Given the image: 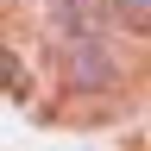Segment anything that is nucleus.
Masks as SVG:
<instances>
[{
	"label": "nucleus",
	"mask_w": 151,
	"mask_h": 151,
	"mask_svg": "<svg viewBox=\"0 0 151 151\" xmlns=\"http://www.w3.org/2000/svg\"><path fill=\"white\" fill-rule=\"evenodd\" d=\"M63 63H69V82H82V88H107L113 82V63H107V50L94 38H76V50H63Z\"/></svg>",
	"instance_id": "1"
},
{
	"label": "nucleus",
	"mask_w": 151,
	"mask_h": 151,
	"mask_svg": "<svg viewBox=\"0 0 151 151\" xmlns=\"http://www.w3.org/2000/svg\"><path fill=\"white\" fill-rule=\"evenodd\" d=\"M44 6L57 13V25L76 32V38H94V32H101V0H44Z\"/></svg>",
	"instance_id": "2"
},
{
	"label": "nucleus",
	"mask_w": 151,
	"mask_h": 151,
	"mask_svg": "<svg viewBox=\"0 0 151 151\" xmlns=\"http://www.w3.org/2000/svg\"><path fill=\"white\" fill-rule=\"evenodd\" d=\"M25 88H32V76H25V63H19V57H13L6 44H0V94H13V101H19Z\"/></svg>",
	"instance_id": "3"
},
{
	"label": "nucleus",
	"mask_w": 151,
	"mask_h": 151,
	"mask_svg": "<svg viewBox=\"0 0 151 151\" xmlns=\"http://www.w3.org/2000/svg\"><path fill=\"white\" fill-rule=\"evenodd\" d=\"M113 19L132 32H151V0H113Z\"/></svg>",
	"instance_id": "4"
}]
</instances>
